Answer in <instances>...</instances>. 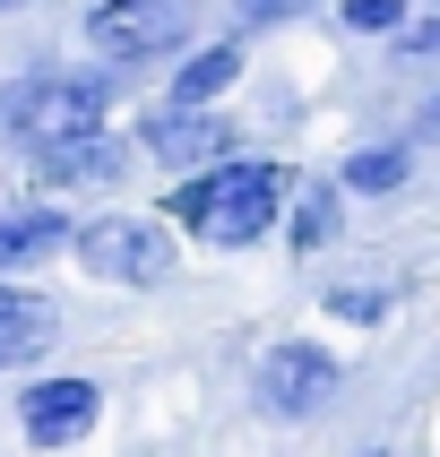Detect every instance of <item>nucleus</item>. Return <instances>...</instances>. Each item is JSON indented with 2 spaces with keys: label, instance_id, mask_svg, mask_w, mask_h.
<instances>
[{
  "label": "nucleus",
  "instance_id": "obj_15",
  "mask_svg": "<svg viewBox=\"0 0 440 457\" xmlns=\"http://www.w3.org/2000/svg\"><path fill=\"white\" fill-rule=\"evenodd\" d=\"M242 9V26H285V18H311L320 0H233Z\"/></svg>",
  "mask_w": 440,
  "mask_h": 457
},
{
  "label": "nucleus",
  "instance_id": "obj_9",
  "mask_svg": "<svg viewBox=\"0 0 440 457\" xmlns=\"http://www.w3.org/2000/svg\"><path fill=\"white\" fill-rule=\"evenodd\" d=\"M61 337V320H52V303H35V294H18V285H0V371H18V362H35Z\"/></svg>",
  "mask_w": 440,
  "mask_h": 457
},
{
  "label": "nucleus",
  "instance_id": "obj_2",
  "mask_svg": "<svg viewBox=\"0 0 440 457\" xmlns=\"http://www.w3.org/2000/svg\"><path fill=\"white\" fill-rule=\"evenodd\" d=\"M104 112H112V70H26L0 87V129L26 147L104 129Z\"/></svg>",
  "mask_w": 440,
  "mask_h": 457
},
{
  "label": "nucleus",
  "instance_id": "obj_5",
  "mask_svg": "<svg viewBox=\"0 0 440 457\" xmlns=\"http://www.w3.org/2000/svg\"><path fill=\"white\" fill-rule=\"evenodd\" d=\"M251 380H259V406L277 414V423H303V414H320V397L336 388V354L311 345V337H285V345L259 354Z\"/></svg>",
  "mask_w": 440,
  "mask_h": 457
},
{
  "label": "nucleus",
  "instance_id": "obj_13",
  "mask_svg": "<svg viewBox=\"0 0 440 457\" xmlns=\"http://www.w3.org/2000/svg\"><path fill=\"white\" fill-rule=\"evenodd\" d=\"M336 242V190L320 181V190H294V251L303 259H320Z\"/></svg>",
  "mask_w": 440,
  "mask_h": 457
},
{
  "label": "nucleus",
  "instance_id": "obj_10",
  "mask_svg": "<svg viewBox=\"0 0 440 457\" xmlns=\"http://www.w3.org/2000/svg\"><path fill=\"white\" fill-rule=\"evenodd\" d=\"M70 242V216L61 207H26V216H0V285L18 277V268H35V259H52Z\"/></svg>",
  "mask_w": 440,
  "mask_h": 457
},
{
  "label": "nucleus",
  "instance_id": "obj_11",
  "mask_svg": "<svg viewBox=\"0 0 440 457\" xmlns=\"http://www.w3.org/2000/svg\"><path fill=\"white\" fill-rule=\"evenodd\" d=\"M233 78H242V44H207L199 61H181V70H173V104L207 112V96H225Z\"/></svg>",
  "mask_w": 440,
  "mask_h": 457
},
{
  "label": "nucleus",
  "instance_id": "obj_14",
  "mask_svg": "<svg viewBox=\"0 0 440 457\" xmlns=\"http://www.w3.org/2000/svg\"><path fill=\"white\" fill-rule=\"evenodd\" d=\"M336 18L354 26V35H397L406 26V0H336Z\"/></svg>",
  "mask_w": 440,
  "mask_h": 457
},
{
  "label": "nucleus",
  "instance_id": "obj_3",
  "mask_svg": "<svg viewBox=\"0 0 440 457\" xmlns=\"http://www.w3.org/2000/svg\"><path fill=\"white\" fill-rule=\"evenodd\" d=\"M78 268L104 285H164L173 277V242L147 225V216H95V225H78Z\"/></svg>",
  "mask_w": 440,
  "mask_h": 457
},
{
  "label": "nucleus",
  "instance_id": "obj_8",
  "mask_svg": "<svg viewBox=\"0 0 440 457\" xmlns=\"http://www.w3.org/2000/svg\"><path fill=\"white\" fill-rule=\"evenodd\" d=\"M129 147L112 138V129H78V138H52V147H35V173H44V190H87V181H121Z\"/></svg>",
  "mask_w": 440,
  "mask_h": 457
},
{
  "label": "nucleus",
  "instance_id": "obj_4",
  "mask_svg": "<svg viewBox=\"0 0 440 457\" xmlns=\"http://www.w3.org/2000/svg\"><path fill=\"white\" fill-rule=\"evenodd\" d=\"M190 26H199V0H104L87 9V44L104 61H147V52L190 44Z\"/></svg>",
  "mask_w": 440,
  "mask_h": 457
},
{
  "label": "nucleus",
  "instance_id": "obj_6",
  "mask_svg": "<svg viewBox=\"0 0 440 457\" xmlns=\"http://www.w3.org/2000/svg\"><path fill=\"white\" fill-rule=\"evenodd\" d=\"M95 414H104V388H95V380L52 371V380H35V388L18 397V432L35 440V449H70V440L95 432Z\"/></svg>",
  "mask_w": 440,
  "mask_h": 457
},
{
  "label": "nucleus",
  "instance_id": "obj_18",
  "mask_svg": "<svg viewBox=\"0 0 440 457\" xmlns=\"http://www.w3.org/2000/svg\"><path fill=\"white\" fill-rule=\"evenodd\" d=\"M0 9H26V0H0Z\"/></svg>",
  "mask_w": 440,
  "mask_h": 457
},
{
  "label": "nucleus",
  "instance_id": "obj_16",
  "mask_svg": "<svg viewBox=\"0 0 440 457\" xmlns=\"http://www.w3.org/2000/svg\"><path fill=\"white\" fill-rule=\"evenodd\" d=\"M397 52H406V61H440V9L414 18V26H397Z\"/></svg>",
  "mask_w": 440,
  "mask_h": 457
},
{
  "label": "nucleus",
  "instance_id": "obj_17",
  "mask_svg": "<svg viewBox=\"0 0 440 457\" xmlns=\"http://www.w3.org/2000/svg\"><path fill=\"white\" fill-rule=\"evenodd\" d=\"M336 311H345V320H380V294H362V285H354V294H336Z\"/></svg>",
  "mask_w": 440,
  "mask_h": 457
},
{
  "label": "nucleus",
  "instance_id": "obj_1",
  "mask_svg": "<svg viewBox=\"0 0 440 457\" xmlns=\"http://www.w3.org/2000/svg\"><path fill=\"white\" fill-rule=\"evenodd\" d=\"M285 199H294V164H277V155H225L207 173H181L164 190V216L190 242H207V251H251L259 233L285 216Z\"/></svg>",
  "mask_w": 440,
  "mask_h": 457
},
{
  "label": "nucleus",
  "instance_id": "obj_12",
  "mask_svg": "<svg viewBox=\"0 0 440 457\" xmlns=\"http://www.w3.org/2000/svg\"><path fill=\"white\" fill-rule=\"evenodd\" d=\"M336 190H362V199L406 190V147H354V155H345V173H336Z\"/></svg>",
  "mask_w": 440,
  "mask_h": 457
},
{
  "label": "nucleus",
  "instance_id": "obj_7",
  "mask_svg": "<svg viewBox=\"0 0 440 457\" xmlns=\"http://www.w3.org/2000/svg\"><path fill=\"white\" fill-rule=\"evenodd\" d=\"M147 155H155V164H173V173H207V164H225V155H233V121L190 112V104H164V112L147 121Z\"/></svg>",
  "mask_w": 440,
  "mask_h": 457
}]
</instances>
